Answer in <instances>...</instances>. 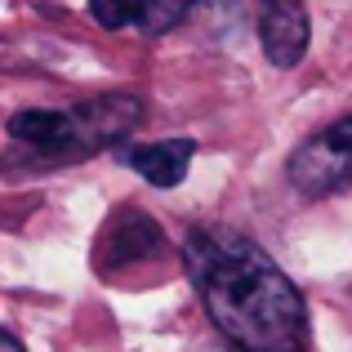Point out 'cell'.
Returning a JSON list of instances; mask_svg holds the SVG:
<instances>
[{"label":"cell","mask_w":352,"mask_h":352,"mask_svg":"<svg viewBox=\"0 0 352 352\" xmlns=\"http://www.w3.org/2000/svg\"><path fill=\"white\" fill-rule=\"evenodd\" d=\"M152 250H161V228H156L147 214L125 210V214L103 232V267L116 272V267H125V263H138V258L152 254Z\"/></svg>","instance_id":"obj_5"},{"label":"cell","mask_w":352,"mask_h":352,"mask_svg":"<svg viewBox=\"0 0 352 352\" xmlns=\"http://www.w3.org/2000/svg\"><path fill=\"white\" fill-rule=\"evenodd\" d=\"M290 183L303 197H330L352 188V116L335 120L290 156Z\"/></svg>","instance_id":"obj_3"},{"label":"cell","mask_w":352,"mask_h":352,"mask_svg":"<svg viewBox=\"0 0 352 352\" xmlns=\"http://www.w3.org/2000/svg\"><path fill=\"white\" fill-rule=\"evenodd\" d=\"M192 5H197V0H147V14H143V27H138V32H147V36L170 32L179 18H188Z\"/></svg>","instance_id":"obj_8"},{"label":"cell","mask_w":352,"mask_h":352,"mask_svg":"<svg viewBox=\"0 0 352 352\" xmlns=\"http://www.w3.org/2000/svg\"><path fill=\"white\" fill-rule=\"evenodd\" d=\"M308 9L303 0H258V41L272 67H294L308 54Z\"/></svg>","instance_id":"obj_4"},{"label":"cell","mask_w":352,"mask_h":352,"mask_svg":"<svg viewBox=\"0 0 352 352\" xmlns=\"http://www.w3.org/2000/svg\"><path fill=\"white\" fill-rule=\"evenodd\" d=\"M183 267L236 352H308L303 294L258 241L232 228H197L183 241Z\"/></svg>","instance_id":"obj_1"},{"label":"cell","mask_w":352,"mask_h":352,"mask_svg":"<svg viewBox=\"0 0 352 352\" xmlns=\"http://www.w3.org/2000/svg\"><path fill=\"white\" fill-rule=\"evenodd\" d=\"M0 352H23V344L14 335H0Z\"/></svg>","instance_id":"obj_9"},{"label":"cell","mask_w":352,"mask_h":352,"mask_svg":"<svg viewBox=\"0 0 352 352\" xmlns=\"http://www.w3.org/2000/svg\"><path fill=\"white\" fill-rule=\"evenodd\" d=\"M89 14L107 32H116V27H143L147 0H89Z\"/></svg>","instance_id":"obj_7"},{"label":"cell","mask_w":352,"mask_h":352,"mask_svg":"<svg viewBox=\"0 0 352 352\" xmlns=\"http://www.w3.org/2000/svg\"><path fill=\"white\" fill-rule=\"evenodd\" d=\"M138 116H143V107L129 94L94 98V103H80V107H27V112L9 116V138L32 147V152L80 156L129 134Z\"/></svg>","instance_id":"obj_2"},{"label":"cell","mask_w":352,"mask_h":352,"mask_svg":"<svg viewBox=\"0 0 352 352\" xmlns=\"http://www.w3.org/2000/svg\"><path fill=\"white\" fill-rule=\"evenodd\" d=\"M192 152H197L192 138H161V143L134 147V152H129V165H134L152 188H174V183H183V174H188Z\"/></svg>","instance_id":"obj_6"}]
</instances>
